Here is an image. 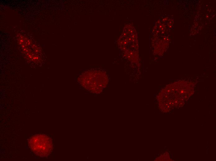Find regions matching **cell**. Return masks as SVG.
I'll list each match as a JSON object with an SVG mask.
<instances>
[{
  "instance_id": "7a4b0ae2",
  "label": "cell",
  "mask_w": 216,
  "mask_h": 161,
  "mask_svg": "<svg viewBox=\"0 0 216 161\" xmlns=\"http://www.w3.org/2000/svg\"><path fill=\"white\" fill-rule=\"evenodd\" d=\"M28 145L36 155L41 157L49 155L53 149L52 140L43 134H38L31 137L29 139Z\"/></svg>"
},
{
  "instance_id": "6da1fadb",
  "label": "cell",
  "mask_w": 216,
  "mask_h": 161,
  "mask_svg": "<svg viewBox=\"0 0 216 161\" xmlns=\"http://www.w3.org/2000/svg\"><path fill=\"white\" fill-rule=\"evenodd\" d=\"M108 81L107 75L104 72L94 69L83 72L78 79L82 87L93 93L101 92L107 85Z\"/></svg>"
}]
</instances>
